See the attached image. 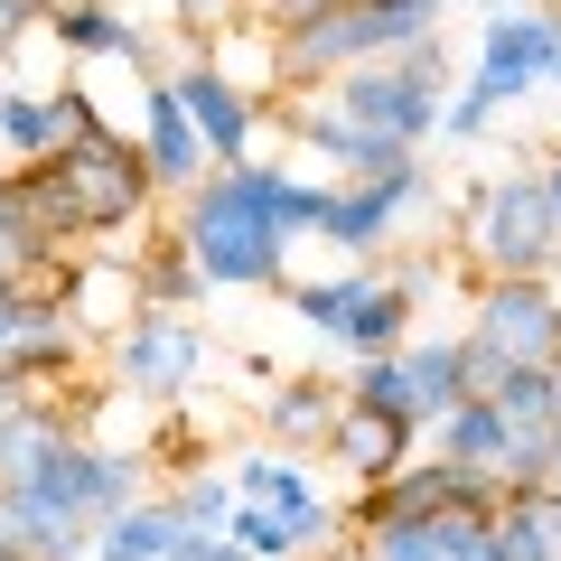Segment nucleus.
<instances>
[{
  "label": "nucleus",
  "instance_id": "72a5a7b5",
  "mask_svg": "<svg viewBox=\"0 0 561 561\" xmlns=\"http://www.w3.org/2000/svg\"><path fill=\"white\" fill-rule=\"evenodd\" d=\"M28 402H47V393H38L28 375H10V365H0V421H10V412H28Z\"/></svg>",
  "mask_w": 561,
  "mask_h": 561
},
{
  "label": "nucleus",
  "instance_id": "c756f323",
  "mask_svg": "<svg viewBox=\"0 0 561 561\" xmlns=\"http://www.w3.org/2000/svg\"><path fill=\"white\" fill-rule=\"evenodd\" d=\"M169 20H179L187 38H216L225 20H243V0H169Z\"/></svg>",
  "mask_w": 561,
  "mask_h": 561
},
{
  "label": "nucleus",
  "instance_id": "9b49d317",
  "mask_svg": "<svg viewBox=\"0 0 561 561\" xmlns=\"http://www.w3.org/2000/svg\"><path fill=\"white\" fill-rule=\"evenodd\" d=\"M169 84H179L187 122H197V140H206V160H216V169L253 160V140H262V94H243V84L225 76V66L206 57V47H197V57H187V66H179V76H169Z\"/></svg>",
  "mask_w": 561,
  "mask_h": 561
},
{
  "label": "nucleus",
  "instance_id": "58836bf2",
  "mask_svg": "<svg viewBox=\"0 0 561 561\" xmlns=\"http://www.w3.org/2000/svg\"><path fill=\"white\" fill-rule=\"evenodd\" d=\"M542 187H552V206H561V150H552V160H542Z\"/></svg>",
  "mask_w": 561,
  "mask_h": 561
},
{
  "label": "nucleus",
  "instance_id": "7ed1b4c3",
  "mask_svg": "<svg viewBox=\"0 0 561 561\" xmlns=\"http://www.w3.org/2000/svg\"><path fill=\"white\" fill-rule=\"evenodd\" d=\"M478 280H515V272H561V206L542 187V169H505V179L468 187V225H459Z\"/></svg>",
  "mask_w": 561,
  "mask_h": 561
},
{
  "label": "nucleus",
  "instance_id": "aec40b11",
  "mask_svg": "<svg viewBox=\"0 0 561 561\" xmlns=\"http://www.w3.org/2000/svg\"><path fill=\"white\" fill-rule=\"evenodd\" d=\"M76 440V412H57V402H28V412H10L0 421V486H20V478H38L57 449Z\"/></svg>",
  "mask_w": 561,
  "mask_h": 561
},
{
  "label": "nucleus",
  "instance_id": "cd10ccee",
  "mask_svg": "<svg viewBox=\"0 0 561 561\" xmlns=\"http://www.w3.org/2000/svg\"><path fill=\"white\" fill-rule=\"evenodd\" d=\"M47 122H57V150H66V140H84V131H103V113H94L84 84H57V94H47Z\"/></svg>",
  "mask_w": 561,
  "mask_h": 561
},
{
  "label": "nucleus",
  "instance_id": "473e14b6",
  "mask_svg": "<svg viewBox=\"0 0 561 561\" xmlns=\"http://www.w3.org/2000/svg\"><path fill=\"white\" fill-rule=\"evenodd\" d=\"M38 262H47V253H28L20 234H0V290H10V280H28V272H38Z\"/></svg>",
  "mask_w": 561,
  "mask_h": 561
},
{
  "label": "nucleus",
  "instance_id": "f257e3e1",
  "mask_svg": "<svg viewBox=\"0 0 561 561\" xmlns=\"http://www.w3.org/2000/svg\"><path fill=\"white\" fill-rule=\"evenodd\" d=\"M319 216H328V179H290V169L234 160V169H206L187 187L179 234L197 253L206 290H280L290 243H319Z\"/></svg>",
  "mask_w": 561,
  "mask_h": 561
},
{
  "label": "nucleus",
  "instance_id": "4be33fe9",
  "mask_svg": "<svg viewBox=\"0 0 561 561\" xmlns=\"http://www.w3.org/2000/svg\"><path fill=\"white\" fill-rule=\"evenodd\" d=\"M346 402H365V412H393V421H412V431H431V412H421V383H412V365H402V346H383V356H356V375H346Z\"/></svg>",
  "mask_w": 561,
  "mask_h": 561
},
{
  "label": "nucleus",
  "instance_id": "1a4fd4ad",
  "mask_svg": "<svg viewBox=\"0 0 561 561\" xmlns=\"http://www.w3.org/2000/svg\"><path fill=\"white\" fill-rule=\"evenodd\" d=\"M431 449H440V459H459V468H478V478H496V486H524V478H542V431L505 421L486 393L449 402V412L431 421Z\"/></svg>",
  "mask_w": 561,
  "mask_h": 561
},
{
  "label": "nucleus",
  "instance_id": "39448f33",
  "mask_svg": "<svg viewBox=\"0 0 561 561\" xmlns=\"http://www.w3.org/2000/svg\"><path fill=\"white\" fill-rule=\"evenodd\" d=\"M103 365H113V383L131 402H187L206 375V337L187 328V309H131V319L113 328V346H103Z\"/></svg>",
  "mask_w": 561,
  "mask_h": 561
},
{
  "label": "nucleus",
  "instance_id": "37998d69",
  "mask_svg": "<svg viewBox=\"0 0 561 561\" xmlns=\"http://www.w3.org/2000/svg\"><path fill=\"white\" fill-rule=\"evenodd\" d=\"M552 280H561V272H552Z\"/></svg>",
  "mask_w": 561,
  "mask_h": 561
},
{
  "label": "nucleus",
  "instance_id": "f3484780",
  "mask_svg": "<svg viewBox=\"0 0 561 561\" xmlns=\"http://www.w3.org/2000/svg\"><path fill=\"white\" fill-rule=\"evenodd\" d=\"M496 552H505V561H561V486H542V478L505 486V505H496Z\"/></svg>",
  "mask_w": 561,
  "mask_h": 561
},
{
  "label": "nucleus",
  "instance_id": "393cba45",
  "mask_svg": "<svg viewBox=\"0 0 561 561\" xmlns=\"http://www.w3.org/2000/svg\"><path fill=\"white\" fill-rule=\"evenodd\" d=\"M0 150H10V160H47V150H57L47 94H0Z\"/></svg>",
  "mask_w": 561,
  "mask_h": 561
},
{
  "label": "nucleus",
  "instance_id": "c9c22d12",
  "mask_svg": "<svg viewBox=\"0 0 561 561\" xmlns=\"http://www.w3.org/2000/svg\"><path fill=\"white\" fill-rule=\"evenodd\" d=\"M459 561H505V552H496V524H486L478 542H459Z\"/></svg>",
  "mask_w": 561,
  "mask_h": 561
},
{
  "label": "nucleus",
  "instance_id": "20e7f679",
  "mask_svg": "<svg viewBox=\"0 0 561 561\" xmlns=\"http://www.w3.org/2000/svg\"><path fill=\"white\" fill-rule=\"evenodd\" d=\"M290 309L319 328L328 346L346 356H383V346L412 337V309H421V280L412 272H328V280H290Z\"/></svg>",
  "mask_w": 561,
  "mask_h": 561
},
{
  "label": "nucleus",
  "instance_id": "bb28decb",
  "mask_svg": "<svg viewBox=\"0 0 561 561\" xmlns=\"http://www.w3.org/2000/svg\"><path fill=\"white\" fill-rule=\"evenodd\" d=\"M486 402H496L505 421H524V431H552V383H542V365H505V383Z\"/></svg>",
  "mask_w": 561,
  "mask_h": 561
},
{
  "label": "nucleus",
  "instance_id": "2eb2a0df",
  "mask_svg": "<svg viewBox=\"0 0 561 561\" xmlns=\"http://www.w3.org/2000/svg\"><path fill=\"white\" fill-rule=\"evenodd\" d=\"M337 412H346V383H328V375H280V393H262V431H272L280 449H328V431H337Z\"/></svg>",
  "mask_w": 561,
  "mask_h": 561
},
{
  "label": "nucleus",
  "instance_id": "b1692460",
  "mask_svg": "<svg viewBox=\"0 0 561 561\" xmlns=\"http://www.w3.org/2000/svg\"><path fill=\"white\" fill-rule=\"evenodd\" d=\"M169 515H179V524H206V534H216V524L234 515V468H187V478L169 486Z\"/></svg>",
  "mask_w": 561,
  "mask_h": 561
},
{
  "label": "nucleus",
  "instance_id": "9d476101",
  "mask_svg": "<svg viewBox=\"0 0 561 561\" xmlns=\"http://www.w3.org/2000/svg\"><path fill=\"white\" fill-rule=\"evenodd\" d=\"M552 0H505V10H486L478 20V66L468 76L478 84H496L505 103H524V94H542V66H552Z\"/></svg>",
  "mask_w": 561,
  "mask_h": 561
},
{
  "label": "nucleus",
  "instance_id": "2f4dec72",
  "mask_svg": "<svg viewBox=\"0 0 561 561\" xmlns=\"http://www.w3.org/2000/svg\"><path fill=\"white\" fill-rule=\"evenodd\" d=\"M309 10H328V0H243V20H262V28H290Z\"/></svg>",
  "mask_w": 561,
  "mask_h": 561
},
{
  "label": "nucleus",
  "instance_id": "6e6552de",
  "mask_svg": "<svg viewBox=\"0 0 561 561\" xmlns=\"http://www.w3.org/2000/svg\"><path fill=\"white\" fill-rule=\"evenodd\" d=\"M468 337H486L505 365H552L561 356V280L552 272H515V280H478L468 300Z\"/></svg>",
  "mask_w": 561,
  "mask_h": 561
},
{
  "label": "nucleus",
  "instance_id": "a19ab883",
  "mask_svg": "<svg viewBox=\"0 0 561 561\" xmlns=\"http://www.w3.org/2000/svg\"><path fill=\"white\" fill-rule=\"evenodd\" d=\"M0 561H38V552H20V542H0Z\"/></svg>",
  "mask_w": 561,
  "mask_h": 561
},
{
  "label": "nucleus",
  "instance_id": "7c9ffc66",
  "mask_svg": "<svg viewBox=\"0 0 561 561\" xmlns=\"http://www.w3.org/2000/svg\"><path fill=\"white\" fill-rule=\"evenodd\" d=\"M28 28H47V0H0V47H20Z\"/></svg>",
  "mask_w": 561,
  "mask_h": 561
},
{
  "label": "nucleus",
  "instance_id": "c85d7f7f",
  "mask_svg": "<svg viewBox=\"0 0 561 561\" xmlns=\"http://www.w3.org/2000/svg\"><path fill=\"white\" fill-rule=\"evenodd\" d=\"M169 561H253V552H243V542L225 534V524H216V534H206V524H187V534L169 542Z\"/></svg>",
  "mask_w": 561,
  "mask_h": 561
},
{
  "label": "nucleus",
  "instance_id": "4468645a",
  "mask_svg": "<svg viewBox=\"0 0 561 561\" xmlns=\"http://www.w3.org/2000/svg\"><path fill=\"white\" fill-rule=\"evenodd\" d=\"M412 440H421L412 421H393V412H365V402H346V412H337V431H328V459H337L356 486H383L402 459H412Z\"/></svg>",
  "mask_w": 561,
  "mask_h": 561
},
{
  "label": "nucleus",
  "instance_id": "6ab92c4d",
  "mask_svg": "<svg viewBox=\"0 0 561 561\" xmlns=\"http://www.w3.org/2000/svg\"><path fill=\"white\" fill-rule=\"evenodd\" d=\"M179 534H187V524L169 515V496H131V505H113V515L94 524V552H84V561H169Z\"/></svg>",
  "mask_w": 561,
  "mask_h": 561
},
{
  "label": "nucleus",
  "instance_id": "a211bd4d",
  "mask_svg": "<svg viewBox=\"0 0 561 561\" xmlns=\"http://www.w3.org/2000/svg\"><path fill=\"white\" fill-rule=\"evenodd\" d=\"M131 290H140V309H187V300H206V272H197V253H187V234L169 225V234H150V243H131Z\"/></svg>",
  "mask_w": 561,
  "mask_h": 561
},
{
  "label": "nucleus",
  "instance_id": "79ce46f5",
  "mask_svg": "<svg viewBox=\"0 0 561 561\" xmlns=\"http://www.w3.org/2000/svg\"><path fill=\"white\" fill-rule=\"evenodd\" d=\"M468 10H505V0H468Z\"/></svg>",
  "mask_w": 561,
  "mask_h": 561
},
{
  "label": "nucleus",
  "instance_id": "f704fd0d",
  "mask_svg": "<svg viewBox=\"0 0 561 561\" xmlns=\"http://www.w3.org/2000/svg\"><path fill=\"white\" fill-rule=\"evenodd\" d=\"M542 486H561V421L542 431Z\"/></svg>",
  "mask_w": 561,
  "mask_h": 561
},
{
  "label": "nucleus",
  "instance_id": "4c0bfd02",
  "mask_svg": "<svg viewBox=\"0 0 561 561\" xmlns=\"http://www.w3.org/2000/svg\"><path fill=\"white\" fill-rule=\"evenodd\" d=\"M300 561H365V542H328V552H300Z\"/></svg>",
  "mask_w": 561,
  "mask_h": 561
},
{
  "label": "nucleus",
  "instance_id": "f8f14e48",
  "mask_svg": "<svg viewBox=\"0 0 561 561\" xmlns=\"http://www.w3.org/2000/svg\"><path fill=\"white\" fill-rule=\"evenodd\" d=\"M140 160L160 169V187H179V197H187V187L206 179V169H216V160H206V140H197V122H187V103H179V84H169V76H150V84H140Z\"/></svg>",
  "mask_w": 561,
  "mask_h": 561
},
{
  "label": "nucleus",
  "instance_id": "ddd939ff",
  "mask_svg": "<svg viewBox=\"0 0 561 561\" xmlns=\"http://www.w3.org/2000/svg\"><path fill=\"white\" fill-rule=\"evenodd\" d=\"M47 28H57V47H76V57H122L150 76V28L122 10V0H47Z\"/></svg>",
  "mask_w": 561,
  "mask_h": 561
},
{
  "label": "nucleus",
  "instance_id": "423d86ee",
  "mask_svg": "<svg viewBox=\"0 0 561 561\" xmlns=\"http://www.w3.org/2000/svg\"><path fill=\"white\" fill-rule=\"evenodd\" d=\"M412 216H440V179H431V160L393 169V179H328L319 243H337V253L375 262L383 243H393V225H412Z\"/></svg>",
  "mask_w": 561,
  "mask_h": 561
},
{
  "label": "nucleus",
  "instance_id": "a878e982",
  "mask_svg": "<svg viewBox=\"0 0 561 561\" xmlns=\"http://www.w3.org/2000/svg\"><path fill=\"white\" fill-rule=\"evenodd\" d=\"M505 113H515V103H505L496 84H478V76H468V84H449V113H440V140H486V131H496Z\"/></svg>",
  "mask_w": 561,
  "mask_h": 561
},
{
  "label": "nucleus",
  "instance_id": "ea45409f",
  "mask_svg": "<svg viewBox=\"0 0 561 561\" xmlns=\"http://www.w3.org/2000/svg\"><path fill=\"white\" fill-rule=\"evenodd\" d=\"M542 383H552V421H561V356H552V365H542Z\"/></svg>",
  "mask_w": 561,
  "mask_h": 561
},
{
  "label": "nucleus",
  "instance_id": "dca6fc26",
  "mask_svg": "<svg viewBox=\"0 0 561 561\" xmlns=\"http://www.w3.org/2000/svg\"><path fill=\"white\" fill-rule=\"evenodd\" d=\"M0 515H10V542L38 561H84L94 552V515L84 505H57V496H28V486H0Z\"/></svg>",
  "mask_w": 561,
  "mask_h": 561
},
{
  "label": "nucleus",
  "instance_id": "412c9836",
  "mask_svg": "<svg viewBox=\"0 0 561 561\" xmlns=\"http://www.w3.org/2000/svg\"><path fill=\"white\" fill-rule=\"evenodd\" d=\"M234 496L243 505H280V515H309L319 505V486H309V468H300V449H243L234 459Z\"/></svg>",
  "mask_w": 561,
  "mask_h": 561
},
{
  "label": "nucleus",
  "instance_id": "e433bc0d",
  "mask_svg": "<svg viewBox=\"0 0 561 561\" xmlns=\"http://www.w3.org/2000/svg\"><path fill=\"white\" fill-rule=\"evenodd\" d=\"M542 94H561V20H552V66H542Z\"/></svg>",
  "mask_w": 561,
  "mask_h": 561
},
{
  "label": "nucleus",
  "instance_id": "f03ea898",
  "mask_svg": "<svg viewBox=\"0 0 561 561\" xmlns=\"http://www.w3.org/2000/svg\"><path fill=\"white\" fill-rule=\"evenodd\" d=\"M47 197H57V234L66 243H103V234H131L150 206H160V169L140 160L131 131H84L66 150H47Z\"/></svg>",
  "mask_w": 561,
  "mask_h": 561
},
{
  "label": "nucleus",
  "instance_id": "0eeeda50",
  "mask_svg": "<svg viewBox=\"0 0 561 561\" xmlns=\"http://www.w3.org/2000/svg\"><path fill=\"white\" fill-rule=\"evenodd\" d=\"M272 38H280V94H290V84H328V76H346V66L393 57V20H383L375 0H328V10H309V20L272 28Z\"/></svg>",
  "mask_w": 561,
  "mask_h": 561
},
{
  "label": "nucleus",
  "instance_id": "5701e85b",
  "mask_svg": "<svg viewBox=\"0 0 561 561\" xmlns=\"http://www.w3.org/2000/svg\"><path fill=\"white\" fill-rule=\"evenodd\" d=\"M402 365H412L421 412H431V421H440L449 402H468V375H459V328H449V337H402Z\"/></svg>",
  "mask_w": 561,
  "mask_h": 561
}]
</instances>
